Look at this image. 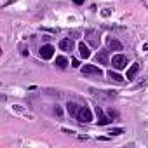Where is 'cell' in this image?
<instances>
[{
	"label": "cell",
	"instance_id": "1",
	"mask_svg": "<svg viewBox=\"0 0 148 148\" xmlns=\"http://www.w3.org/2000/svg\"><path fill=\"white\" fill-rule=\"evenodd\" d=\"M82 75L99 79V77H103V71H101L96 64H84V66H82Z\"/></svg>",
	"mask_w": 148,
	"mask_h": 148
},
{
	"label": "cell",
	"instance_id": "2",
	"mask_svg": "<svg viewBox=\"0 0 148 148\" xmlns=\"http://www.w3.org/2000/svg\"><path fill=\"white\" fill-rule=\"evenodd\" d=\"M77 120H79L80 124H89V122L92 120V113H91V110H89L87 106H80L79 115H77Z\"/></svg>",
	"mask_w": 148,
	"mask_h": 148
},
{
	"label": "cell",
	"instance_id": "3",
	"mask_svg": "<svg viewBox=\"0 0 148 148\" xmlns=\"http://www.w3.org/2000/svg\"><path fill=\"white\" fill-rule=\"evenodd\" d=\"M125 64H127V56H124V54H115V56L112 58V66H113L115 70H124Z\"/></svg>",
	"mask_w": 148,
	"mask_h": 148
},
{
	"label": "cell",
	"instance_id": "4",
	"mask_svg": "<svg viewBox=\"0 0 148 148\" xmlns=\"http://www.w3.org/2000/svg\"><path fill=\"white\" fill-rule=\"evenodd\" d=\"M54 47L51 45V44H45V45H42L40 47V58L42 59H51L52 56H54Z\"/></svg>",
	"mask_w": 148,
	"mask_h": 148
},
{
	"label": "cell",
	"instance_id": "5",
	"mask_svg": "<svg viewBox=\"0 0 148 148\" xmlns=\"http://www.w3.org/2000/svg\"><path fill=\"white\" fill-rule=\"evenodd\" d=\"M86 37H87V40H89V44L92 47H98L99 45V35L94 30H86Z\"/></svg>",
	"mask_w": 148,
	"mask_h": 148
},
{
	"label": "cell",
	"instance_id": "6",
	"mask_svg": "<svg viewBox=\"0 0 148 148\" xmlns=\"http://www.w3.org/2000/svg\"><path fill=\"white\" fill-rule=\"evenodd\" d=\"M96 61H98L99 64H110V56H108V51H106V49L98 51V54H96Z\"/></svg>",
	"mask_w": 148,
	"mask_h": 148
},
{
	"label": "cell",
	"instance_id": "7",
	"mask_svg": "<svg viewBox=\"0 0 148 148\" xmlns=\"http://www.w3.org/2000/svg\"><path fill=\"white\" fill-rule=\"evenodd\" d=\"M66 110H68V113L73 117V119H77V115H79V110H80V106L77 105V103H73V101H68L66 103Z\"/></svg>",
	"mask_w": 148,
	"mask_h": 148
},
{
	"label": "cell",
	"instance_id": "8",
	"mask_svg": "<svg viewBox=\"0 0 148 148\" xmlns=\"http://www.w3.org/2000/svg\"><path fill=\"white\" fill-rule=\"evenodd\" d=\"M106 44H108V49L112 51H122V44L113 37H106Z\"/></svg>",
	"mask_w": 148,
	"mask_h": 148
},
{
	"label": "cell",
	"instance_id": "9",
	"mask_svg": "<svg viewBox=\"0 0 148 148\" xmlns=\"http://www.w3.org/2000/svg\"><path fill=\"white\" fill-rule=\"evenodd\" d=\"M59 49H61V51H66V52L73 51V40H71V38H63V40H59Z\"/></svg>",
	"mask_w": 148,
	"mask_h": 148
},
{
	"label": "cell",
	"instance_id": "10",
	"mask_svg": "<svg viewBox=\"0 0 148 148\" xmlns=\"http://www.w3.org/2000/svg\"><path fill=\"white\" fill-rule=\"evenodd\" d=\"M96 117H98V124H99V125H106V124L110 122V119L103 113V110H101L99 106H96Z\"/></svg>",
	"mask_w": 148,
	"mask_h": 148
},
{
	"label": "cell",
	"instance_id": "11",
	"mask_svg": "<svg viewBox=\"0 0 148 148\" xmlns=\"http://www.w3.org/2000/svg\"><path fill=\"white\" fill-rule=\"evenodd\" d=\"M79 52H80V56H82L84 59H87V58L91 56V51H89V47H87L84 42H79Z\"/></svg>",
	"mask_w": 148,
	"mask_h": 148
},
{
	"label": "cell",
	"instance_id": "12",
	"mask_svg": "<svg viewBox=\"0 0 148 148\" xmlns=\"http://www.w3.org/2000/svg\"><path fill=\"white\" fill-rule=\"evenodd\" d=\"M138 71H139V63H134V64L127 70V75H125V77H127L129 80H132V79L136 77V73H138Z\"/></svg>",
	"mask_w": 148,
	"mask_h": 148
},
{
	"label": "cell",
	"instance_id": "13",
	"mask_svg": "<svg viewBox=\"0 0 148 148\" xmlns=\"http://www.w3.org/2000/svg\"><path fill=\"white\" fill-rule=\"evenodd\" d=\"M56 66H58V68H66V66H68V59H66L64 56H58V58H56Z\"/></svg>",
	"mask_w": 148,
	"mask_h": 148
},
{
	"label": "cell",
	"instance_id": "14",
	"mask_svg": "<svg viewBox=\"0 0 148 148\" xmlns=\"http://www.w3.org/2000/svg\"><path fill=\"white\" fill-rule=\"evenodd\" d=\"M108 79L113 80V82H124V77L119 75V73H115V71H108Z\"/></svg>",
	"mask_w": 148,
	"mask_h": 148
},
{
	"label": "cell",
	"instance_id": "15",
	"mask_svg": "<svg viewBox=\"0 0 148 148\" xmlns=\"http://www.w3.org/2000/svg\"><path fill=\"white\" fill-rule=\"evenodd\" d=\"M122 132H124V129H122V127H115V129H112V131H110V134H113V136L122 134Z\"/></svg>",
	"mask_w": 148,
	"mask_h": 148
},
{
	"label": "cell",
	"instance_id": "16",
	"mask_svg": "<svg viewBox=\"0 0 148 148\" xmlns=\"http://www.w3.org/2000/svg\"><path fill=\"white\" fill-rule=\"evenodd\" d=\"M145 84H148V77H146V79H145V80H143V82H139V84H136V86H134V87H132V89H139V87H143V86H145Z\"/></svg>",
	"mask_w": 148,
	"mask_h": 148
},
{
	"label": "cell",
	"instance_id": "17",
	"mask_svg": "<svg viewBox=\"0 0 148 148\" xmlns=\"http://www.w3.org/2000/svg\"><path fill=\"white\" fill-rule=\"evenodd\" d=\"M71 66H73V68H79V66H80L79 59H75V58H73V59H71Z\"/></svg>",
	"mask_w": 148,
	"mask_h": 148
},
{
	"label": "cell",
	"instance_id": "18",
	"mask_svg": "<svg viewBox=\"0 0 148 148\" xmlns=\"http://www.w3.org/2000/svg\"><path fill=\"white\" fill-rule=\"evenodd\" d=\"M110 14H112V11H110V9H103V11H101V16H105V18H106V16H110Z\"/></svg>",
	"mask_w": 148,
	"mask_h": 148
},
{
	"label": "cell",
	"instance_id": "19",
	"mask_svg": "<svg viewBox=\"0 0 148 148\" xmlns=\"http://www.w3.org/2000/svg\"><path fill=\"white\" fill-rule=\"evenodd\" d=\"M86 0H73V4H77V5H80V4H84Z\"/></svg>",
	"mask_w": 148,
	"mask_h": 148
},
{
	"label": "cell",
	"instance_id": "20",
	"mask_svg": "<svg viewBox=\"0 0 148 148\" xmlns=\"http://www.w3.org/2000/svg\"><path fill=\"white\" fill-rule=\"evenodd\" d=\"M63 132H66V134H75L73 131H70V129H63Z\"/></svg>",
	"mask_w": 148,
	"mask_h": 148
},
{
	"label": "cell",
	"instance_id": "21",
	"mask_svg": "<svg viewBox=\"0 0 148 148\" xmlns=\"http://www.w3.org/2000/svg\"><path fill=\"white\" fill-rule=\"evenodd\" d=\"M143 49H145V51H148V44H145V45H143Z\"/></svg>",
	"mask_w": 148,
	"mask_h": 148
}]
</instances>
